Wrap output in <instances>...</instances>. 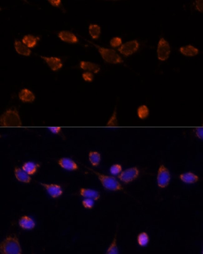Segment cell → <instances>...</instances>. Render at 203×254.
Listing matches in <instances>:
<instances>
[{"label":"cell","mask_w":203,"mask_h":254,"mask_svg":"<svg viewBox=\"0 0 203 254\" xmlns=\"http://www.w3.org/2000/svg\"><path fill=\"white\" fill-rule=\"evenodd\" d=\"M0 252L2 254H21L22 249L18 239L16 236L7 237L0 244Z\"/></svg>","instance_id":"6da1fadb"},{"label":"cell","mask_w":203,"mask_h":254,"mask_svg":"<svg viewBox=\"0 0 203 254\" xmlns=\"http://www.w3.org/2000/svg\"><path fill=\"white\" fill-rule=\"evenodd\" d=\"M87 168L97 176L102 185L106 189L112 191L123 189L121 184L113 177L100 173L89 167Z\"/></svg>","instance_id":"7a4b0ae2"},{"label":"cell","mask_w":203,"mask_h":254,"mask_svg":"<svg viewBox=\"0 0 203 254\" xmlns=\"http://www.w3.org/2000/svg\"><path fill=\"white\" fill-rule=\"evenodd\" d=\"M0 126L3 127H20L22 122L18 112L16 110L9 109L0 116Z\"/></svg>","instance_id":"3957f363"},{"label":"cell","mask_w":203,"mask_h":254,"mask_svg":"<svg viewBox=\"0 0 203 254\" xmlns=\"http://www.w3.org/2000/svg\"><path fill=\"white\" fill-rule=\"evenodd\" d=\"M97 50L103 59L106 62L114 64L123 62L120 56L113 49L101 47L89 41H87Z\"/></svg>","instance_id":"277c9868"},{"label":"cell","mask_w":203,"mask_h":254,"mask_svg":"<svg viewBox=\"0 0 203 254\" xmlns=\"http://www.w3.org/2000/svg\"><path fill=\"white\" fill-rule=\"evenodd\" d=\"M171 48L169 43L163 37L160 39L157 46V52L158 59L165 61L169 57Z\"/></svg>","instance_id":"5b68a950"},{"label":"cell","mask_w":203,"mask_h":254,"mask_svg":"<svg viewBox=\"0 0 203 254\" xmlns=\"http://www.w3.org/2000/svg\"><path fill=\"white\" fill-rule=\"evenodd\" d=\"M139 44L136 40L130 41L122 44L118 50L121 54L128 56L136 52L138 49Z\"/></svg>","instance_id":"8992f818"},{"label":"cell","mask_w":203,"mask_h":254,"mask_svg":"<svg viewBox=\"0 0 203 254\" xmlns=\"http://www.w3.org/2000/svg\"><path fill=\"white\" fill-rule=\"evenodd\" d=\"M139 173L138 169L136 167H133L121 172L118 177L121 181L125 183H129L137 178Z\"/></svg>","instance_id":"52a82bcc"},{"label":"cell","mask_w":203,"mask_h":254,"mask_svg":"<svg viewBox=\"0 0 203 254\" xmlns=\"http://www.w3.org/2000/svg\"><path fill=\"white\" fill-rule=\"evenodd\" d=\"M157 179L158 185L161 188H164L169 184L170 174L168 169L163 165H161L158 169Z\"/></svg>","instance_id":"ba28073f"},{"label":"cell","mask_w":203,"mask_h":254,"mask_svg":"<svg viewBox=\"0 0 203 254\" xmlns=\"http://www.w3.org/2000/svg\"><path fill=\"white\" fill-rule=\"evenodd\" d=\"M40 184L46 189L49 194L53 198H57L62 194L61 187L55 184H46L40 183Z\"/></svg>","instance_id":"9c48e42d"},{"label":"cell","mask_w":203,"mask_h":254,"mask_svg":"<svg viewBox=\"0 0 203 254\" xmlns=\"http://www.w3.org/2000/svg\"><path fill=\"white\" fill-rule=\"evenodd\" d=\"M40 57L45 61L50 68L53 71H57L62 67V61L59 58L42 56H41Z\"/></svg>","instance_id":"30bf717a"},{"label":"cell","mask_w":203,"mask_h":254,"mask_svg":"<svg viewBox=\"0 0 203 254\" xmlns=\"http://www.w3.org/2000/svg\"><path fill=\"white\" fill-rule=\"evenodd\" d=\"M58 163L62 168L69 171H75L78 168V166L76 162L67 157L60 158L58 160Z\"/></svg>","instance_id":"8fae6325"},{"label":"cell","mask_w":203,"mask_h":254,"mask_svg":"<svg viewBox=\"0 0 203 254\" xmlns=\"http://www.w3.org/2000/svg\"><path fill=\"white\" fill-rule=\"evenodd\" d=\"M79 66L83 70L94 73H98L100 70V67L99 65L89 61H81L80 63Z\"/></svg>","instance_id":"7c38bea8"},{"label":"cell","mask_w":203,"mask_h":254,"mask_svg":"<svg viewBox=\"0 0 203 254\" xmlns=\"http://www.w3.org/2000/svg\"><path fill=\"white\" fill-rule=\"evenodd\" d=\"M58 36L62 41L67 42L75 43L78 42V39L72 32L67 31H62L58 34Z\"/></svg>","instance_id":"4fadbf2b"},{"label":"cell","mask_w":203,"mask_h":254,"mask_svg":"<svg viewBox=\"0 0 203 254\" xmlns=\"http://www.w3.org/2000/svg\"><path fill=\"white\" fill-rule=\"evenodd\" d=\"M18 96L19 99L24 102H32L35 99L33 93L27 88L22 89L19 92Z\"/></svg>","instance_id":"5bb4252c"},{"label":"cell","mask_w":203,"mask_h":254,"mask_svg":"<svg viewBox=\"0 0 203 254\" xmlns=\"http://www.w3.org/2000/svg\"><path fill=\"white\" fill-rule=\"evenodd\" d=\"M80 193L82 196L84 197L91 199L94 200H98L100 197V195L98 192L89 188H80Z\"/></svg>","instance_id":"9a60e30c"},{"label":"cell","mask_w":203,"mask_h":254,"mask_svg":"<svg viewBox=\"0 0 203 254\" xmlns=\"http://www.w3.org/2000/svg\"><path fill=\"white\" fill-rule=\"evenodd\" d=\"M14 173L16 178L18 181L26 183H29L30 182L31 178L29 175L20 168L15 167Z\"/></svg>","instance_id":"2e32d148"},{"label":"cell","mask_w":203,"mask_h":254,"mask_svg":"<svg viewBox=\"0 0 203 254\" xmlns=\"http://www.w3.org/2000/svg\"><path fill=\"white\" fill-rule=\"evenodd\" d=\"M19 226L24 229H32L34 228L35 223L33 220L27 216L22 217L19 220Z\"/></svg>","instance_id":"e0dca14e"},{"label":"cell","mask_w":203,"mask_h":254,"mask_svg":"<svg viewBox=\"0 0 203 254\" xmlns=\"http://www.w3.org/2000/svg\"><path fill=\"white\" fill-rule=\"evenodd\" d=\"M14 47L16 51L19 54L25 56H28L31 53V51L26 46L20 41L15 40Z\"/></svg>","instance_id":"ac0fdd59"},{"label":"cell","mask_w":203,"mask_h":254,"mask_svg":"<svg viewBox=\"0 0 203 254\" xmlns=\"http://www.w3.org/2000/svg\"><path fill=\"white\" fill-rule=\"evenodd\" d=\"M180 52L184 55L194 56L199 53V50L191 45L181 47L180 48Z\"/></svg>","instance_id":"d6986e66"},{"label":"cell","mask_w":203,"mask_h":254,"mask_svg":"<svg viewBox=\"0 0 203 254\" xmlns=\"http://www.w3.org/2000/svg\"><path fill=\"white\" fill-rule=\"evenodd\" d=\"M180 179L183 182L188 183H192L197 182L199 179L198 177L191 172H188L181 174Z\"/></svg>","instance_id":"ffe728a7"},{"label":"cell","mask_w":203,"mask_h":254,"mask_svg":"<svg viewBox=\"0 0 203 254\" xmlns=\"http://www.w3.org/2000/svg\"><path fill=\"white\" fill-rule=\"evenodd\" d=\"M39 167L38 164L32 162H28L23 164L22 168L28 175H33L36 172Z\"/></svg>","instance_id":"44dd1931"},{"label":"cell","mask_w":203,"mask_h":254,"mask_svg":"<svg viewBox=\"0 0 203 254\" xmlns=\"http://www.w3.org/2000/svg\"><path fill=\"white\" fill-rule=\"evenodd\" d=\"M88 158L91 164L93 166H97L101 160L100 154L96 151H90L88 154Z\"/></svg>","instance_id":"7402d4cb"},{"label":"cell","mask_w":203,"mask_h":254,"mask_svg":"<svg viewBox=\"0 0 203 254\" xmlns=\"http://www.w3.org/2000/svg\"><path fill=\"white\" fill-rule=\"evenodd\" d=\"M89 33L93 39H98L101 34V29L98 25L94 24H90L89 27Z\"/></svg>","instance_id":"603a6c76"},{"label":"cell","mask_w":203,"mask_h":254,"mask_svg":"<svg viewBox=\"0 0 203 254\" xmlns=\"http://www.w3.org/2000/svg\"><path fill=\"white\" fill-rule=\"evenodd\" d=\"M118 125L117 108L116 107L109 119L106 126L110 127H116Z\"/></svg>","instance_id":"cb8c5ba5"},{"label":"cell","mask_w":203,"mask_h":254,"mask_svg":"<svg viewBox=\"0 0 203 254\" xmlns=\"http://www.w3.org/2000/svg\"><path fill=\"white\" fill-rule=\"evenodd\" d=\"M137 114L139 118L144 119L148 117L149 114V110L148 107L145 105L140 106L137 109Z\"/></svg>","instance_id":"d4e9b609"},{"label":"cell","mask_w":203,"mask_h":254,"mask_svg":"<svg viewBox=\"0 0 203 254\" xmlns=\"http://www.w3.org/2000/svg\"><path fill=\"white\" fill-rule=\"evenodd\" d=\"M22 41L28 47H32L37 43V38L29 34L24 36L22 39Z\"/></svg>","instance_id":"484cf974"},{"label":"cell","mask_w":203,"mask_h":254,"mask_svg":"<svg viewBox=\"0 0 203 254\" xmlns=\"http://www.w3.org/2000/svg\"><path fill=\"white\" fill-rule=\"evenodd\" d=\"M149 238L147 234L142 232L139 234L137 237V242L141 246H145L149 242Z\"/></svg>","instance_id":"4316f807"},{"label":"cell","mask_w":203,"mask_h":254,"mask_svg":"<svg viewBox=\"0 0 203 254\" xmlns=\"http://www.w3.org/2000/svg\"><path fill=\"white\" fill-rule=\"evenodd\" d=\"M116 235L115 236L111 244L108 248L106 254H117L118 253V249L116 245Z\"/></svg>","instance_id":"83f0119b"},{"label":"cell","mask_w":203,"mask_h":254,"mask_svg":"<svg viewBox=\"0 0 203 254\" xmlns=\"http://www.w3.org/2000/svg\"><path fill=\"white\" fill-rule=\"evenodd\" d=\"M122 167L118 164H115L112 165L110 169L111 174L113 175H116L120 173L122 171Z\"/></svg>","instance_id":"f1b7e54d"},{"label":"cell","mask_w":203,"mask_h":254,"mask_svg":"<svg viewBox=\"0 0 203 254\" xmlns=\"http://www.w3.org/2000/svg\"><path fill=\"white\" fill-rule=\"evenodd\" d=\"M82 77L85 82H91L94 79V76L93 73L86 71L82 73Z\"/></svg>","instance_id":"f546056e"},{"label":"cell","mask_w":203,"mask_h":254,"mask_svg":"<svg viewBox=\"0 0 203 254\" xmlns=\"http://www.w3.org/2000/svg\"><path fill=\"white\" fill-rule=\"evenodd\" d=\"M82 204L84 208L90 209L93 207L94 204V202L93 199L86 198V199L82 201Z\"/></svg>","instance_id":"4dcf8cb0"},{"label":"cell","mask_w":203,"mask_h":254,"mask_svg":"<svg viewBox=\"0 0 203 254\" xmlns=\"http://www.w3.org/2000/svg\"><path fill=\"white\" fill-rule=\"evenodd\" d=\"M122 40L119 37H114L112 38L110 42V45L113 47H117L122 43Z\"/></svg>","instance_id":"1f68e13d"},{"label":"cell","mask_w":203,"mask_h":254,"mask_svg":"<svg viewBox=\"0 0 203 254\" xmlns=\"http://www.w3.org/2000/svg\"><path fill=\"white\" fill-rule=\"evenodd\" d=\"M196 7L197 9L201 12L203 10V0H196Z\"/></svg>","instance_id":"d6a6232c"},{"label":"cell","mask_w":203,"mask_h":254,"mask_svg":"<svg viewBox=\"0 0 203 254\" xmlns=\"http://www.w3.org/2000/svg\"><path fill=\"white\" fill-rule=\"evenodd\" d=\"M49 131L52 133L57 134L59 133L61 131L60 127H50L48 128Z\"/></svg>","instance_id":"836d02e7"},{"label":"cell","mask_w":203,"mask_h":254,"mask_svg":"<svg viewBox=\"0 0 203 254\" xmlns=\"http://www.w3.org/2000/svg\"><path fill=\"white\" fill-rule=\"evenodd\" d=\"M203 132L202 128H197L196 129V135L199 138L201 139H202L203 138Z\"/></svg>","instance_id":"e575fe53"},{"label":"cell","mask_w":203,"mask_h":254,"mask_svg":"<svg viewBox=\"0 0 203 254\" xmlns=\"http://www.w3.org/2000/svg\"><path fill=\"white\" fill-rule=\"evenodd\" d=\"M48 1L52 6L55 7L59 6L61 3L60 0H49Z\"/></svg>","instance_id":"d590c367"}]
</instances>
